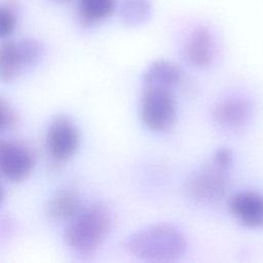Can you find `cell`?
Returning a JSON list of instances; mask_svg holds the SVG:
<instances>
[{
    "mask_svg": "<svg viewBox=\"0 0 263 263\" xmlns=\"http://www.w3.org/2000/svg\"><path fill=\"white\" fill-rule=\"evenodd\" d=\"M124 249L140 260L172 262L186 253L187 239L177 225L159 222L130 233L124 241Z\"/></svg>",
    "mask_w": 263,
    "mask_h": 263,
    "instance_id": "1",
    "label": "cell"
},
{
    "mask_svg": "<svg viewBox=\"0 0 263 263\" xmlns=\"http://www.w3.org/2000/svg\"><path fill=\"white\" fill-rule=\"evenodd\" d=\"M113 227L112 212L101 201L82 206L67 223L63 239L68 249L81 258L96 255Z\"/></svg>",
    "mask_w": 263,
    "mask_h": 263,
    "instance_id": "2",
    "label": "cell"
},
{
    "mask_svg": "<svg viewBox=\"0 0 263 263\" xmlns=\"http://www.w3.org/2000/svg\"><path fill=\"white\" fill-rule=\"evenodd\" d=\"M140 114L144 125L154 133L171 129L177 120V101L174 88L142 85Z\"/></svg>",
    "mask_w": 263,
    "mask_h": 263,
    "instance_id": "3",
    "label": "cell"
},
{
    "mask_svg": "<svg viewBox=\"0 0 263 263\" xmlns=\"http://www.w3.org/2000/svg\"><path fill=\"white\" fill-rule=\"evenodd\" d=\"M229 171L222 168L212 159L192 172L184 183L186 195L200 204H214L225 197L229 188Z\"/></svg>",
    "mask_w": 263,
    "mask_h": 263,
    "instance_id": "4",
    "label": "cell"
},
{
    "mask_svg": "<svg viewBox=\"0 0 263 263\" xmlns=\"http://www.w3.org/2000/svg\"><path fill=\"white\" fill-rule=\"evenodd\" d=\"M43 45L35 38L5 40L0 48V76L4 82L15 80L25 69L37 64L43 55Z\"/></svg>",
    "mask_w": 263,
    "mask_h": 263,
    "instance_id": "5",
    "label": "cell"
},
{
    "mask_svg": "<svg viewBox=\"0 0 263 263\" xmlns=\"http://www.w3.org/2000/svg\"><path fill=\"white\" fill-rule=\"evenodd\" d=\"M80 144V130L66 115H55L49 121L45 133V145L51 158L63 162L71 158Z\"/></svg>",
    "mask_w": 263,
    "mask_h": 263,
    "instance_id": "6",
    "label": "cell"
},
{
    "mask_svg": "<svg viewBox=\"0 0 263 263\" xmlns=\"http://www.w3.org/2000/svg\"><path fill=\"white\" fill-rule=\"evenodd\" d=\"M34 167L32 152L22 143L2 140L0 142V171L7 181L18 183L26 180Z\"/></svg>",
    "mask_w": 263,
    "mask_h": 263,
    "instance_id": "7",
    "label": "cell"
},
{
    "mask_svg": "<svg viewBox=\"0 0 263 263\" xmlns=\"http://www.w3.org/2000/svg\"><path fill=\"white\" fill-rule=\"evenodd\" d=\"M253 115L251 102L238 96L226 97L218 101L212 110L214 122L221 128L238 132L250 121Z\"/></svg>",
    "mask_w": 263,
    "mask_h": 263,
    "instance_id": "8",
    "label": "cell"
},
{
    "mask_svg": "<svg viewBox=\"0 0 263 263\" xmlns=\"http://www.w3.org/2000/svg\"><path fill=\"white\" fill-rule=\"evenodd\" d=\"M216 50V39L211 29L198 26L187 36L183 44L182 55L189 65L195 68H206L213 63Z\"/></svg>",
    "mask_w": 263,
    "mask_h": 263,
    "instance_id": "9",
    "label": "cell"
},
{
    "mask_svg": "<svg viewBox=\"0 0 263 263\" xmlns=\"http://www.w3.org/2000/svg\"><path fill=\"white\" fill-rule=\"evenodd\" d=\"M228 209L234 219L248 228L263 226V195L256 191H240L228 200Z\"/></svg>",
    "mask_w": 263,
    "mask_h": 263,
    "instance_id": "10",
    "label": "cell"
},
{
    "mask_svg": "<svg viewBox=\"0 0 263 263\" xmlns=\"http://www.w3.org/2000/svg\"><path fill=\"white\" fill-rule=\"evenodd\" d=\"M82 209L78 190L72 186L58 189L45 203V215L53 222H69Z\"/></svg>",
    "mask_w": 263,
    "mask_h": 263,
    "instance_id": "11",
    "label": "cell"
},
{
    "mask_svg": "<svg viewBox=\"0 0 263 263\" xmlns=\"http://www.w3.org/2000/svg\"><path fill=\"white\" fill-rule=\"evenodd\" d=\"M184 72L175 62L157 60L151 63L142 77V85H156L175 88L183 79Z\"/></svg>",
    "mask_w": 263,
    "mask_h": 263,
    "instance_id": "12",
    "label": "cell"
},
{
    "mask_svg": "<svg viewBox=\"0 0 263 263\" xmlns=\"http://www.w3.org/2000/svg\"><path fill=\"white\" fill-rule=\"evenodd\" d=\"M117 0H79L77 14L84 26H93L108 18L115 10Z\"/></svg>",
    "mask_w": 263,
    "mask_h": 263,
    "instance_id": "13",
    "label": "cell"
},
{
    "mask_svg": "<svg viewBox=\"0 0 263 263\" xmlns=\"http://www.w3.org/2000/svg\"><path fill=\"white\" fill-rule=\"evenodd\" d=\"M152 11L151 0H123L120 5V17L130 27L146 22Z\"/></svg>",
    "mask_w": 263,
    "mask_h": 263,
    "instance_id": "14",
    "label": "cell"
},
{
    "mask_svg": "<svg viewBox=\"0 0 263 263\" xmlns=\"http://www.w3.org/2000/svg\"><path fill=\"white\" fill-rule=\"evenodd\" d=\"M17 13L15 6L7 3L0 8V35L2 38L9 37L15 30Z\"/></svg>",
    "mask_w": 263,
    "mask_h": 263,
    "instance_id": "15",
    "label": "cell"
},
{
    "mask_svg": "<svg viewBox=\"0 0 263 263\" xmlns=\"http://www.w3.org/2000/svg\"><path fill=\"white\" fill-rule=\"evenodd\" d=\"M18 115L9 102L3 98L0 101V129L2 132L10 130L16 126Z\"/></svg>",
    "mask_w": 263,
    "mask_h": 263,
    "instance_id": "16",
    "label": "cell"
},
{
    "mask_svg": "<svg viewBox=\"0 0 263 263\" xmlns=\"http://www.w3.org/2000/svg\"><path fill=\"white\" fill-rule=\"evenodd\" d=\"M211 159L216 164H218L219 166H221L222 168L227 170V171H230L233 165V154L230 149L225 148V147L217 149L213 153Z\"/></svg>",
    "mask_w": 263,
    "mask_h": 263,
    "instance_id": "17",
    "label": "cell"
},
{
    "mask_svg": "<svg viewBox=\"0 0 263 263\" xmlns=\"http://www.w3.org/2000/svg\"><path fill=\"white\" fill-rule=\"evenodd\" d=\"M52 1H55V2H66V1H69V0H52Z\"/></svg>",
    "mask_w": 263,
    "mask_h": 263,
    "instance_id": "18",
    "label": "cell"
}]
</instances>
